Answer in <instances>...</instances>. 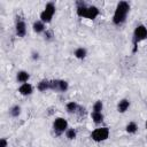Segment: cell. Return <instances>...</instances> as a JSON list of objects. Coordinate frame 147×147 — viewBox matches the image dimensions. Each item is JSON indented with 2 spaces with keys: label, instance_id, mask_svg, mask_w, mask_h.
Masks as SVG:
<instances>
[{
  "label": "cell",
  "instance_id": "cell-5",
  "mask_svg": "<svg viewBox=\"0 0 147 147\" xmlns=\"http://www.w3.org/2000/svg\"><path fill=\"white\" fill-rule=\"evenodd\" d=\"M109 137V129L106 127V126H102V127H98L95 129L92 133H91V138L96 141V142H101V141H105L107 140Z\"/></svg>",
  "mask_w": 147,
  "mask_h": 147
},
{
  "label": "cell",
  "instance_id": "cell-16",
  "mask_svg": "<svg viewBox=\"0 0 147 147\" xmlns=\"http://www.w3.org/2000/svg\"><path fill=\"white\" fill-rule=\"evenodd\" d=\"M78 109H79V106H78L76 102L71 101V102L67 103V110H68V113H70V114H72V113H77Z\"/></svg>",
  "mask_w": 147,
  "mask_h": 147
},
{
  "label": "cell",
  "instance_id": "cell-2",
  "mask_svg": "<svg viewBox=\"0 0 147 147\" xmlns=\"http://www.w3.org/2000/svg\"><path fill=\"white\" fill-rule=\"evenodd\" d=\"M100 11L95 6H86L84 2H78L77 6V15L79 17H85L88 20H95L99 16Z\"/></svg>",
  "mask_w": 147,
  "mask_h": 147
},
{
  "label": "cell",
  "instance_id": "cell-24",
  "mask_svg": "<svg viewBox=\"0 0 147 147\" xmlns=\"http://www.w3.org/2000/svg\"><path fill=\"white\" fill-rule=\"evenodd\" d=\"M146 129H147V121H146Z\"/></svg>",
  "mask_w": 147,
  "mask_h": 147
},
{
  "label": "cell",
  "instance_id": "cell-19",
  "mask_svg": "<svg viewBox=\"0 0 147 147\" xmlns=\"http://www.w3.org/2000/svg\"><path fill=\"white\" fill-rule=\"evenodd\" d=\"M65 136H67V138H68L69 140H74V139L77 137V132H76L75 129H68V130L65 131Z\"/></svg>",
  "mask_w": 147,
  "mask_h": 147
},
{
  "label": "cell",
  "instance_id": "cell-14",
  "mask_svg": "<svg viewBox=\"0 0 147 147\" xmlns=\"http://www.w3.org/2000/svg\"><path fill=\"white\" fill-rule=\"evenodd\" d=\"M74 54H75V56H76L77 59L83 60V59L86 57V55H87V51H86L85 48H83V47H79V48H77V49L75 51Z\"/></svg>",
  "mask_w": 147,
  "mask_h": 147
},
{
  "label": "cell",
  "instance_id": "cell-23",
  "mask_svg": "<svg viewBox=\"0 0 147 147\" xmlns=\"http://www.w3.org/2000/svg\"><path fill=\"white\" fill-rule=\"evenodd\" d=\"M32 59H33V60H38V59H39V53H38V52H37V53L33 52V53H32Z\"/></svg>",
  "mask_w": 147,
  "mask_h": 147
},
{
  "label": "cell",
  "instance_id": "cell-3",
  "mask_svg": "<svg viewBox=\"0 0 147 147\" xmlns=\"http://www.w3.org/2000/svg\"><path fill=\"white\" fill-rule=\"evenodd\" d=\"M145 39H147V28L144 24H139L133 32V46H134L133 51L134 52L137 49V45Z\"/></svg>",
  "mask_w": 147,
  "mask_h": 147
},
{
  "label": "cell",
  "instance_id": "cell-4",
  "mask_svg": "<svg viewBox=\"0 0 147 147\" xmlns=\"http://www.w3.org/2000/svg\"><path fill=\"white\" fill-rule=\"evenodd\" d=\"M55 14V5L53 2H47L45 9L40 13V21L42 23H49Z\"/></svg>",
  "mask_w": 147,
  "mask_h": 147
},
{
  "label": "cell",
  "instance_id": "cell-6",
  "mask_svg": "<svg viewBox=\"0 0 147 147\" xmlns=\"http://www.w3.org/2000/svg\"><path fill=\"white\" fill-rule=\"evenodd\" d=\"M51 90L53 91H60V92H65L69 88V84L67 80L63 79H55V80H49Z\"/></svg>",
  "mask_w": 147,
  "mask_h": 147
},
{
  "label": "cell",
  "instance_id": "cell-21",
  "mask_svg": "<svg viewBox=\"0 0 147 147\" xmlns=\"http://www.w3.org/2000/svg\"><path fill=\"white\" fill-rule=\"evenodd\" d=\"M7 145H8V141H7V139L2 138V139L0 140V147H7Z\"/></svg>",
  "mask_w": 147,
  "mask_h": 147
},
{
  "label": "cell",
  "instance_id": "cell-20",
  "mask_svg": "<svg viewBox=\"0 0 147 147\" xmlns=\"http://www.w3.org/2000/svg\"><path fill=\"white\" fill-rule=\"evenodd\" d=\"M102 108H103V103H102V101H100V100L95 101V103L93 105V111L101 113V111H102Z\"/></svg>",
  "mask_w": 147,
  "mask_h": 147
},
{
  "label": "cell",
  "instance_id": "cell-13",
  "mask_svg": "<svg viewBox=\"0 0 147 147\" xmlns=\"http://www.w3.org/2000/svg\"><path fill=\"white\" fill-rule=\"evenodd\" d=\"M32 28H33V31H34L36 33H40V32L45 31V23H42L41 21H36V22L33 23Z\"/></svg>",
  "mask_w": 147,
  "mask_h": 147
},
{
  "label": "cell",
  "instance_id": "cell-10",
  "mask_svg": "<svg viewBox=\"0 0 147 147\" xmlns=\"http://www.w3.org/2000/svg\"><path fill=\"white\" fill-rule=\"evenodd\" d=\"M29 78H30L29 72H28V71H24V70L18 71L17 75H16V79H17V82H20V83H22V84L26 83V82L29 80Z\"/></svg>",
  "mask_w": 147,
  "mask_h": 147
},
{
  "label": "cell",
  "instance_id": "cell-11",
  "mask_svg": "<svg viewBox=\"0 0 147 147\" xmlns=\"http://www.w3.org/2000/svg\"><path fill=\"white\" fill-rule=\"evenodd\" d=\"M130 107V101L127 99H122L118 105H117V110L118 113H125Z\"/></svg>",
  "mask_w": 147,
  "mask_h": 147
},
{
  "label": "cell",
  "instance_id": "cell-7",
  "mask_svg": "<svg viewBox=\"0 0 147 147\" xmlns=\"http://www.w3.org/2000/svg\"><path fill=\"white\" fill-rule=\"evenodd\" d=\"M53 127L57 134H61L68 130V122L62 117H57L53 122Z\"/></svg>",
  "mask_w": 147,
  "mask_h": 147
},
{
  "label": "cell",
  "instance_id": "cell-12",
  "mask_svg": "<svg viewBox=\"0 0 147 147\" xmlns=\"http://www.w3.org/2000/svg\"><path fill=\"white\" fill-rule=\"evenodd\" d=\"M37 88H38L40 92H45V91H47V90H51L49 80H47V79H42V80H40V82L38 83Z\"/></svg>",
  "mask_w": 147,
  "mask_h": 147
},
{
  "label": "cell",
  "instance_id": "cell-15",
  "mask_svg": "<svg viewBox=\"0 0 147 147\" xmlns=\"http://www.w3.org/2000/svg\"><path fill=\"white\" fill-rule=\"evenodd\" d=\"M91 117H92V119H93V122H94L95 124H99V123H101V122L103 121V115H102V113L92 111Z\"/></svg>",
  "mask_w": 147,
  "mask_h": 147
},
{
  "label": "cell",
  "instance_id": "cell-22",
  "mask_svg": "<svg viewBox=\"0 0 147 147\" xmlns=\"http://www.w3.org/2000/svg\"><path fill=\"white\" fill-rule=\"evenodd\" d=\"M45 38L52 39V32H51V31H46V32H45Z\"/></svg>",
  "mask_w": 147,
  "mask_h": 147
},
{
  "label": "cell",
  "instance_id": "cell-18",
  "mask_svg": "<svg viewBox=\"0 0 147 147\" xmlns=\"http://www.w3.org/2000/svg\"><path fill=\"white\" fill-rule=\"evenodd\" d=\"M125 130H126L127 133H136L137 130H138V126H137V124H136L134 122H130V123L125 126Z\"/></svg>",
  "mask_w": 147,
  "mask_h": 147
},
{
  "label": "cell",
  "instance_id": "cell-17",
  "mask_svg": "<svg viewBox=\"0 0 147 147\" xmlns=\"http://www.w3.org/2000/svg\"><path fill=\"white\" fill-rule=\"evenodd\" d=\"M9 113H10V115H11L13 117H18V116L21 115V107H20L18 105L13 106V107L9 109Z\"/></svg>",
  "mask_w": 147,
  "mask_h": 147
},
{
  "label": "cell",
  "instance_id": "cell-8",
  "mask_svg": "<svg viewBox=\"0 0 147 147\" xmlns=\"http://www.w3.org/2000/svg\"><path fill=\"white\" fill-rule=\"evenodd\" d=\"M15 30H16V34L18 37H24L26 34V25L23 21H17L16 25H15Z\"/></svg>",
  "mask_w": 147,
  "mask_h": 147
},
{
  "label": "cell",
  "instance_id": "cell-9",
  "mask_svg": "<svg viewBox=\"0 0 147 147\" xmlns=\"http://www.w3.org/2000/svg\"><path fill=\"white\" fill-rule=\"evenodd\" d=\"M18 92H20L22 95H30V94L33 92V87H32L31 84H29V83H24V84H22V85L20 86Z\"/></svg>",
  "mask_w": 147,
  "mask_h": 147
},
{
  "label": "cell",
  "instance_id": "cell-1",
  "mask_svg": "<svg viewBox=\"0 0 147 147\" xmlns=\"http://www.w3.org/2000/svg\"><path fill=\"white\" fill-rule=\"evenodd\" d=\"M130 11V5L126 1H119L116 6L114 16H113V23L116 25H119L125 22L126 16Z\"/></svg>",
  "mask_w": 147,
  "mask_h": 147
}]
</instances>
